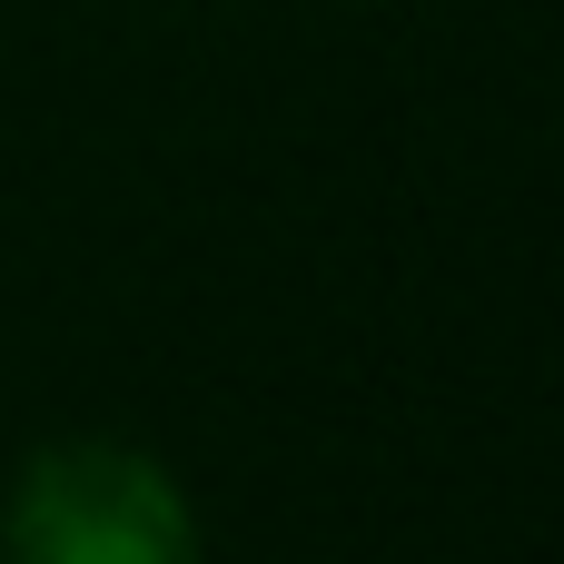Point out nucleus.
I'll return each mask as SVG.
<instances>
[{
    "label": "nucleus",
    "mask_w": 564,
    "mask_h": 564,
    "mask_svg": "<svg viewBox=\"0 0 564 564\" xmlns=\"http://www.w3.org/2000/svg\"><path fill=\"white\" fill-rule=\"evenodd\" d=\"M0 564H198V525L188 496L139 446L69 436L20 466L0 516Z\"/></svg>",
    "instance_id": "nucleus-1"
}]
</instances>
